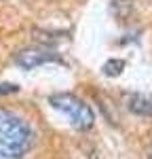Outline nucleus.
Instances as JSON below:
<instances>
[{"mask_svg":"<svg viewBox=\"0 0 152 159\" xmlns=\"http://www.w3.org/2000/svg\"><path fill=\"white\" fill-rule=\"evenodd\" d=\"M32 140V127L21 115L0 108V159H23Z\"/></svg>","mask_w":152,"mask_h":159,"instance_id":"nucleus-1","label":"nucleus"},{"mask_svg":"<svg viewBox=\"0 0 152 159\" xmlns=\"http://www.w3.org/2000/svg\"><path fill=\"white\" fill-rule=\"evenodd\" d=\"M49 102L53 108H57L70 119V123L76 129H91L93 127L95 115H93L91 106L87 102H82L80 98H76L72 93H55L49 98Z\"/></svg>","mask_w":152,"mask_h":159,"instance_id":"nucleus-2","label":"nucleus"},{"mask_svg":"<svg viewBox=\"0 0 152 159\" xmlns=\"http://www.w3.org/2000/svg\"><path fill=\"white\" fill-rule=\"evenodd\" d=\"M15 61L23 68V70H32L36 66H42V64H49V61H57V55L49 49H40V47H27V49H21L17 55H15Z\"/></svg>","mask_w":152,"mask_h":159,"instance_id":"nucleus-3","label":"nucleus"},{"mask_svg":"<svg viewBox=\"0 0 152 159\" xmlns=\"http://www.w3.org/2000/svg\"><path fill=\"white\" fill-rule=\"evenodd\" d=\"M129 110L141 115V117H152V100L146 96H131L129 98Z\"/></svg>","mask_w":152,"mask_h":159,"instance_id":"nucleus-4","label":"nucleus"},{"mask_svg":"<svg viewBox=\"0 0 152 159\" xmlns=\"http://www.w3.org/2000/svg\"><path fill=\"white\" fill-rule=\"evenodd\" d=\"M123 70H125V61L123 60H108L103 64V74H108V76H118Z\"/></svg>","mask_w":152,"mask_h":159,"instance_id":"nucleus-5","label":"nucleus"},{"mask_svg":"<svg viewBox=\"0 0 152 159\" xmlns=\"http://www.w3.org/2000/svg\"><path fill=\"white\" fill-rule=\"evenodd\" d=\"M19 91V87L13 85V83H0V96H6V93H15Z\"/></svg>","mask_w":152,"mask_h":159,"instance_id":"nucleus-6","label":"nucleus"},{"mask_svg":"<svg viewBox=\"0 0 152 159\" xmlns=\"http://www.w3.org/2000/svg\"><path fill=\"white\" fill-rule=\"evenodd\" d=\"M148 159H152V151H150V153H148Z\"/></svg>","mask_w":152,"mask_h":159,"instance_id":"nucleus-7","label":"nucleus"}]
</instances>
